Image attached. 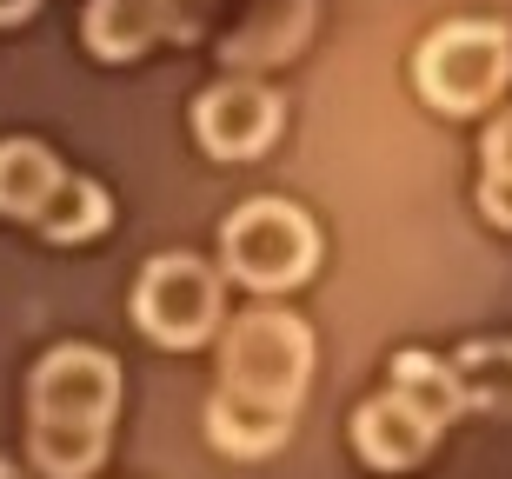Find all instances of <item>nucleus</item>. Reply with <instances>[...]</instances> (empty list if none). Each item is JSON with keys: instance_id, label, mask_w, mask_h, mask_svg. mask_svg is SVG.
<instances>
[{"instance_id": "1", "label": "nucleus", "mask_w": 512, "mask_h": 479, "mask_svg": "<svg viewBox=\"0 0 512 479\" xmlns=\"http://www.w3.org/2000/svg\"><path fill=\"white\" fill-rule=\"evenodd\" d=\"M306 380H313V333H306L300 313L266 307V300L233 313L227 340H220V393L300 413Z\"/></svg>"}, {"instance_id": "2", "label": "nucleus", "mask_w": 512, "mask_h": 479, "mask_svg": "<svg viewBox=\"0 0 512 479\" xmlns=\"http://www.w3.org/2000/svg\"><path fill=\"white\" fill-rule=\"evenodd\" d=\"M413 87L439 114H486L512 87V34L506 20H446L419 40Z\"/></svg>"}, {"instance_id": "3", "label": "nucleus", "mask_w": 512, "mask_h": 479, "mask_svg": "<svg viewBox=\"0 0 512 479\" xmlns=\"http://www.w3.org/2000/svg\"><path fill=\"white\" fill-rule=\"evenodd\" d=\"M320 267V227L293 200H247L220 227V273L247 293H293Z\"/></svg>"}, {"instance_id": "4", "label": "nucleus", "mask_w": 512, "mask_h": 479, "mask_svg": "<svg viewBox=\"0 0 512 479\" xmlns=\"http://www.w3.org/2000/svg\"><path fill=\"white\" fill-rule=\"evenodd\" d=\"M220 300H227V273H213L193 253H160V260H147L140 287H133V326L153 346L187 353V346L220 333Z\"/></svg>"}, {"instance_id": "5", "label": "nucleus", "mask_w": 512, "mask_h": 479, "mask_svg": "<svg viewBox=\"0 0 512 479\" xmlns=\"http://www.w3.org/2000/svg\"><path fill=\"white\" fill-rule=\"evenodd\" d=\"M120 406V360L100 346H54L27 373V420H94L114 426Z\"/></svg>"}, {"instance_id": "6", "label": "nucleus", "mask_w": 512, "mask_h": 479, "mask_svg": "<svg viewBox=\"0 0 512 479\" xmlns=\"http://www.w3.org/2000/svg\"><path fill=\"white\" fill-rule=\"evenodd\" d=\"M193 134L213 160H253L280 140V94L253 74L213 80L207 94L193 100Z\"/></svg>"}, {"instance_id": "7", "label": "nucleus", "mask_w": 512, "mask_h": 479, "mask_svg": "<svg viewBox=\"0 0 512 479\" xmlns=\"http://www.w3.org/2000/svg\"><path fill=\"white\" fill-rule=\"evenodd\" d=\"M167 34H187L180 0H87V20H80V40L100 60H140Z\"/></svg>"}, {"instance_id": "8", "label": "nucleus", "mask_w": 512, "mask_h": 479, "mask_svg": "<svg viewBox=\"0 0 512 479\" xmlns=\"http://www.w3.org/2000/svg\"><path fill=\"white\" fill-rule=\"evenodd\" d=\"M433 440H439V426L419 420L393 386L373 393V400L353 413V446H360V460L380 466V473H413V466L433 453Z\"/></svg>"}, {"instance_id": "9", "label": "nucleus", "mask_w": 512, "mask_h": 479, "mask_svg": "<svg viewBox=\"0 0 512 479\" xmlns=\"http://www.w3.org/2000/svg\"><path fill=\"white\" fill-rule=\"evenodd\" d=\"M107 220H114L107 187H100V180H87V173H67V167H60V180L47 187V200L34 207V220H27V227H40L54 247H74V240L107 233Z\"/></svg>"}, {"instance_id": "10", "label": "nucleus", "mask_w": 512, "mask_h": 479, "mask_svg": "<svg viewBox=\"0 0 512 479\" xmlns=\"http://www.w3.org/2000/svg\"><path fill=\"white\" fill-rule=\"evenodd\" d=\"M286 433H293V413L286 406H253V400H233V393H213L207 406V440L233 460H266L280 453Z\"/></svg>"}, {"instance_id": "11", "label": "nucleus", "mask_w": 512, "mask_h": 479, "mask_svg": "<svg viewBox=\"0 0 512 479\" xmlns=\"http://www.w3.org/2000/svg\"><path fill=\"white\" fill-rule=\"evenodd\" d=\"M27 460L40 479H94L107 460V426L94 420H34L27 426Z\"/></svg>"}, {"instance_id": "12", "label": "nucleus", "mask_w": 512, "mask_h": 479, "mask_svg": "<svg viewBox=\"0 0 512 479\" xmlns=\"http://www.w3.org/2000/svg\"><path fill=\"white\" fill-rule=\"evenodd\" d=\"M393 393L406 406H413L426 426H446L466 413V400H459V380H453V360H439V353H419V346H406V353H393Z\"/></svg>"}, {"instance_id": "13", "label": "nucleus", "mask_w": 512, "mask_h": 479, "mask_svg": "<svg viewBox=\"0 0 512 479\" xmlns=\"http://www.w3.org/2000/svg\"><path fill=\"white\" fill-rule=\"evenodd\" d=\"M466 413H512V340H466L453 353Z\"/></svg>"}, {"instance_id": "14", "label": "nucleus", "mask_w": 512, "mask_h": 479, "mask_svg": "<svg viewBox=\"0 0 512 479\" xmlns=\"http://www.w3.org/2000/svg\"><path fill=\"white\" fill-rule=\"evenodd\" d=\"M306 20H313V0H293L280 14V0H253V14L240 34H227V60H247V67H266V60H286L300 47Z\"/></svg>"}, {"instance_id": "15", "label": "nucleus", "mask_w": 512, "mask_h": 479, "mask_svg": "<svg viewBox=\"0 0 512 479\" xmlns=\"http://www.w3.org/2000/svg\"><path fill=\"white\" fill-rule=\"evenodd\" d=\"M60 180V160L40 140H0V213L7 220H34L47 187Z\"/></svg>"}, {"instance_id": "16", "label": "nucleus", "mask_w": 512, "mask_h": 479, "mask_svg": "<svg viewBox=\"0 0 512 479\" xmlns=\"http://www.w3.org/2000/svg\"><path fill=\"white\" fill-rule=\"evenodd\" d=\"M479 213L512 233V173H486V180H479Z\"/></svg>"}, {"instance_id": "17", "label": "nucleus", "mask_w": 512, "mask_h": 479, "mask_svg": "<svg viewBox=\"0 0 512 479\" xmlns=\"http://www.w3.org/2000/svg\"><path fill=\"white\" fill-rule=\"evenodd\" d=\"M486 173H512V107L486 127Z\"/></svg>"}, {"instance_id": "18", "label": "nucleus", "mask_w": 512, "mask_h": 479, "mask_svg": "<svg viewBox=\"0 0 512 479\" xmlns=\"http://www.w3.org/2000/svg\"><path fill=\"white\" fill-rule=\"evenodd\" d=\"M34 7H40V0H0V27H20Z\"/></svg>"}, {"instance_id": "19", "label": "nucleus", "mask_w": 512, "mask_h": 479, "mask_svg": "<svg viewBox=\"0 0 512 479\" xmlns=\"http://www.w3.org/2000/svg\"><path fill=\"white\" fill-rule=\"evenodd\" d=\"M0 479H20V466H7V460H0Z\"/></svg>"}]
</instances>
